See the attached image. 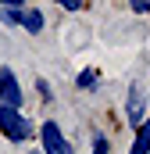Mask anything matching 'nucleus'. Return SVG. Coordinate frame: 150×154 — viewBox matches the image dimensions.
Masks as SVG:
<instances>
[{"instance_id":"nucleus-9","label":"nucleus","mask_w":150,"mask_h":154,"mask_svg":"<svg viewBox=\"0 0 150 154\" xmlns=\"http://www.w3.org/2000/svg\"><path fill=\"white\" fill-rule=\"evenodd\" d=\"M36 93H39V100H43V104H50V100H54V90H50V82H46V79H36Z\"/></svg>"},{"instance_id":"nucleus-1","label":"nucleus","mask_w":150,"mask_h":154,"mask_svg":"<svg viewBox=\"0 0 150 154\" xmlns=\"http://www.w3.org/2000/svg\"><path fill=\"white\" fill-rule=\"evenodd\" d=\"M0 133H4L7 143H29V140L36 136V125H32V118L25 115L22 108L0 104Z\"/></svg>"},{"instance_id":"nucleus-12","label":"nucleus","mask_w":150,"mask_h":154,"mask_svg":"<svg viewBox=\"0 0 150 154\" xmlns=\"http://www.w3.org/2000/svg\"><path fill=\"white\" fill-rule=\"evenodd\" d=\"M0 7H7V11L11 7H25V0H0Z\"/></svg>"},{"instance_id":"nucleus-7","label":"nucleus","mask_w":150,"mask_h":154,"mask_svg":"<svg viewBox=\"0 0 150 154\" xmlns=\"http://www.w3.org/2000/svg\"><path fill=\"white\" fill-rule=\"evenodd\" d=\"M100 82H104V72H100L97 65H89V68H82V72L75 75V90L93 93V90H100Z\"/></svg>"},{"instance_id":"nucleus-6","label":"nucleus","mask_w":150,"mask_h":154,"mask_svg":"<svg viewBox=\"0 0 150 154\" xmlns=\"http://www.w3.org/2000/svg\"><path fill=\"white\" fill-rule=\"evenodd\" d=\"M129 154H150V115L132 129V143H129Z\"/></svg>"},{"instance_id":"nucleus-8","label":"nucleus","mask_w":150,"mask_h":154,"mask_svg":"<svg viewBox=\"0 0 150 154\" xmlns=\"http://www.w3.org/2000/svg\"><path fill=\"white\" fill-rule=\"evenodd\" d=\"M89 154H111V140H107L100 129L93 133V151H89Z\"/></svg>"},{"instance_id":"nucleus-2","label":"nucleus","mask_w":150,"mask_h":154,"mask_svg":"<svg viewBox=\"0 0 150 154\" xmlns=\"http://www.w3.org/2000/svg\"><path fill=\"white\" fill-rule=\"evenodd\" d=\"M36 136H39V151L43 154H75L72 140L64 136V129H61L54 118H43V122H39Z\"/></svg>"},{"instance_id":"nucleus-5","label":"nucleus","mask_w":150,"mask_h":154,"mask_svg":"<svg viewBox=\"0 0 150 154\" xmlns=\"http://www.w3.org/2000/svg\"><path fill=\"white\" fill-rule=\"evenodd\" d=\"M143 118H147V97H143V86L132 82L125 93V122H129V129H136Z\"/></svg>"},{"instance_id":"nucleus-10","label":"nucleus","mask_w":150,"mask_h":154,"mask_svg":"<svg viewBox=\"0 0 150 154\" xmlns=\"http://www.w3.org/2000/svg\"><path fill=\"white\" fill-rule=\"evenodd\" d=\"M57 7H64V11H86L89 0H57Z\"/></svg>"},{"instance_id":"nucleus-11","label":"nucleus","mask_w":150,"mask_h":154,"mask_svg":"<svg viewBox=\"0 0 150 154\" xmlns=\"http://www.w3.org/2000/svg\"><path fill=\"white\" fill-rule=\"evenodd\" d=\"M132 7V14H150V0H125Z\"/></svg>"},{"instance_id":"nucleus-4","label":"nucleus","mask_w":150,"mask_h":154,"mask_svg":"<svg viewBox=\"0 0 150 154\" xmlns=\"http://www.w3.org/2000/svg\"><path fill=\"white\" fill-rule=\"evenodd\" d=\"M0 104H7V108L25 104V90H22L18 75H14V68H7V65H0Z\"/></svg>"},{"instance_id":"nucleus-3","label":"nucleus","mask_w":150,"mask_h":154,"mask_svg":"<svg viewBox=\"0 0 150 154\" xmlns=\"http://www.w3.org/2000/svg\"><path fill=\"white\" fill-rule=\"evenodd\" d=\"M4 25H11V29H25L29 36H39V32L46 29V18H43L39 7H29V4H25V7H11Z\"/></svg>"},{"instance_id":"nucleus-13","label":"nucleus","mask_w":150,"mask_h":154,"mask_svg":"<svg viewBox=\"0 0 150 154\" xmlns=\"http://www.w3.org/2000/svg\"><path fill=\"white\" fill-rule=\"evenodd\" d=\"M25 154H43V151H39V147H32V151H25Z\"/></svg>"}]
</instances>
